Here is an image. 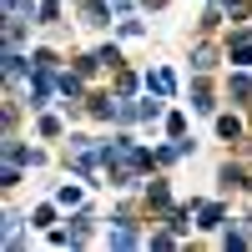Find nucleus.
I'll return each mask as SVG.
<instances>
[{
    "instance_id": "1",
    "label": "nucleus",
    "mask_w": 252,
    "mask_h": 252,
    "mask_svg": "<svg viewBox=\"0 0 252 252\" xmlns=\"http://www.w3.org/2000/svg\"><path fill=\"white\" fill-rule=\"evenodd\" d=\"M146 227H152V217L141 207H106L101 247L106 252H146Z\"/></svg>"
},
{
    "instance_id": "2",
    "label": "nucleus",
    "mask_w": 252,
    "mask_h": 252,
    "mask_svg": "<svg viewBox=\"0 0 252 252\" xmlns=\"http://www.w3.org/2000/svg\"><path fill=\"white\" fill-rule=\"evenodd\" d=\"M212 192H222V197H237V202H252V161H247L242 152H222V157H217Z\"/></svg>"
},
{
    "instance_id": "3",
    "label": "nucleus",
    "mask_w": 252,
    "mask_h": 252,
    "mask_svg": "<svg viewBox=\"0 0 252 252\" xmlns=\"http://www.w3.org/2000/svg\"><path fill=\"white\" fill-rule=\"evenodd\" d=\"M222 71H227L222 35H192L187 40V76H222Z\"/></svg>"
},
{
    "instance_id": "4",
    "label": "nucleus",
    "mask_w": 252,
    "mask_h": 252,
    "mask_svg": "<svg viewBox=\"0 0 252 252\" xmlns=\"http://www.w3.org/2000/svg\"><path fill=\"white\" fill-rule=\"evenodd\" d=\"M182 101L192 106V116H197V121H212V116L227 106V96H222V76H187Z\"/></svg>"
},
{
    "instance_id": "5",
    "label": "nucleus",
    "mask_w": 252,
    "mask_h": 252,
    "mask_svg": "<svg viewBox=\"0 0 252 252\" xmlns=\"http://www.w3.org/2000/svg\"><path fill=\"white\" fill-rule=\"evenodd\" d=\"M66 227H71V237H76V252H86V247H101V227H106V207H101L96 197L91 202H81L66 212Z\"/></svg>"
},
{
    "instance_id": "6",
    "label": "nucleus",
    "mask_w": 252,
    "mask_h": 252,
    "mask_svg": "<svg viewBox=\"0 0 252 252\" xmlns=\"http://www.w3.org/2000/svg\"><path fill=\"white\" fill-rule=\"evenodd\" d=\"M177 202H182V197H177V177H172V172H152V177L141 182V207H146V217H152V222H161Z\"/></svg>"
},
{
    "instance_id": "7",
    "label": "nucleus",
    "mask_w": 252,
    "mask_h": 252,
    "mask_svg": "<svg viewBox=\"0 0 252 252\" xmlns=\"http://www.w3.org/2000/svg\"><path fill=\"white\" fill-rule=\"evenodd\" d=\"M237 217V197H222V192H207L197 202V237H217L227 222Z\"/></svg>"
},
{
    "instance_id": "8",
    "label": "nucleus",
    "mask_w": 252,
    "mask_h": 252,
    "mask_svg": "<svg viewBox=\"0 0 252 252\" xmlns=\"http://www.w3.org/2000/svg\"><path fill=\"white\" fill-rule=\"evenodd\" d=\"M71 26L111 35L116 31V5H111V0H71Z\"/></svg>"
},
{
    "instance_id": "9",
    "label": "nucleus",
    "mask_w": 252,
    "mask_h": 252,
    "mask_svg": "<svg viewBox=\"0 0 252 252\" xmlns=\"http://www.w3.org/2000/svg\"><path fill=\"white\" fill-rule=\"evenodd\" d=\"M207 126H212V141L222 146V152H227V146H242V141L252 136V116H247V111H237V106H222Z\"/></svg>"
},
{
    "instance_id": "10",
    "label": "nucleus",
    "mask_w": 252,
    "mask_h": 252,
    "mask_svg": "<svg viewBox=\"0 0 252 252\" xmlns=\"http://www.w3.org/2000/svg\"><path fill=\"white\" fill-rule=\"evenodd\" d=\"M20 96H26L31 116H35V111H51L56 101H61V91H56V71H31L26 81H20Z\"/></svg>"
},
{
    "instance_id": "11",
    "label": "nucleus",
    "mask_w": 252,
    "mask_h": 252,
    "mask_svg": "<svg viewBox=\"0 0 252 252\" xmlns=\"http://www.w3.org/2000/svg\"><path fill=\"white\" fill-rule=\"evenodd\" d=\"M141 71H146V91H152V96L182 101V91H187V76H182L177 66H166V61H152V66H141Z\"/></svg>"
},
{
    "instance_id": "12",
    "label": "nucleus",
    "mask_w": 252,
    "mask_h": 252,
    "mask_svg": "<svg viewBox=\"0 0 252 252\" xmlns=\"http://www.w3.org/2000/svg\"><path fill=\"white\" fill-rule=\"evenodd\" d=\"M71 126H76V121H71L66 111H61V106H51V111H35V116H31V136H35V141L61 146V141L71 136Z\"/></svg>"
},
{
    "instance_id": "13",
    "label": "nucleus",
    "mask_w": 252,
    "mask_h": 252,
    "mask_svg": "<svg viewBox=\"0 0 252 252\" xmlns=\"http://www.w3.org/2000/svg\"><path fill=\"white\" fill-rule=\"evenodd\" d=\"M86 121L91 126H116V91H111V81H101V86H91V96H86Z\"/></svg>"
},
{
    "instance_id": "14",
    "label": "nucleus",
    "mask_w": 252,
    "mask_h": 252,
    "mask_svg": "<svg viewBox=\"0 0 252 252\" xmlns=\"http://www.w3.org/2000/svg\"><path fill=\"white\" fill-rule=\"evenodd\" d=\"M222 96H227V106H237V111L252 116V71L227 66V71H222Z\"/></svg>"
},
{
    "instance_id": "15",
    "label": "nucleus",
    "mask_w": 252,
    "mask_h": 252,
    "mask_svg": "<svg viewBox=\"0 0 252 252\" xmlns=\"http://www.w3.org/2000/svg\"><path fill=\"white\" fill-rule=\"evenodd\" d=\"M31 71H35L31 46H0V76H5V86H20Z\"/></svg>"
},
{
    "instance_id": "16",
    "label": "nucleus",
    "mask_w": 252,
    "mask_h": 252,
    "mask_svg": "<svg viewBox=\"0 0 252 252\" xmlns=\"http://www.w3.org/2000/svg\"><path fill=\"white\" fill-rule=\"evenodd\" d=\"M222 46H227V66L252 71V26H227L222 31Z\"/></svg>"
},
{
    "instance_id": "17",
    "label": "nucleus",
    "mask_w": 252,
    "mask_h": 252,
    "mask_svg": "<svg viewBox=\"0 0 252 252\" xmlns=\"http://www.w3.org/2000/svg\"><path fill=\"white\" fill-rule=\"evenodd\" d=\"M35 20H20V15H0V46H35Z\"/></svg>"
},
{
    "instance_id": "18",
    "label": "nucleus",
    "mask_w": 252,
    "mask_h": 252,
    "mask_svg": "<svg viewBox=\"0 0 252 252\" xmlns=\"http://www.w3.org/2000/svg\"><path fill=\"white\" fill-rule=\"evenodd\" d=\"M111 35H121L126 46H136V40H152V15H141V10L116 15V31H111Z\"/></svg>"
},
{
    "instance_id": "19",
    "label": "nucleus",
    "mask_w": 252,
    "mask_h": 252,
    "mask_svg": "<svg viewBox=\"0 0 252 252\" xmlns=\"http://www.w3.org/2000/svg\"><path fill=\"white\" fill-rule=\"evenodd\" d=\"M192 106H187V101H172V106H166V116H161V136H172V141H182V136H192Z\"/></svg>"
},
{
    "instance_id": "20",
    "label": "nucleus",
    "mask_w": 252,
    "mask_h": 252,
    "mask_svg": "<svg viewBox=\"0 0 252 252\" xmlns=\"http://www.w3.org/2000/svg\"><path fill=\"white\" fill-rule=\"evenodd\" d=\"M232 20H227V10L217 5V0H202V10H197V26H192V35H222Z\"/></svg>"
},
{
    "instance_id": "21",
    "label": "nucleus",
    "mask_w": 252,
    "mask_h": 252,
    "mask_svg": "<svg viewBox=\"0 0 252 252\" xmlns=\"http://www.w3.org/2000/svg\"><path fill=\"white\" fill-rule=\"evenodd\" d=\"M71 66H76L81 76H86L91 86H101V81H106V66H101V56H96V46H76V51H71Z\"/></svg>"
},
{
    "instance_id": "22",
    "label": "nucleus",
    "mask_w": 252,
    "mask_h": 252,
    "mask_svg": "<svg viewBox=\"0 0 252 252\" xmlns=\"http://www.w3.org/2000/svg\"><path fill=\"white\" fill-rule=\"evenodd\" d=\"M111 91H116V96H141V91H146V71L126 61L121 71H111Z\"/></svg>"
},
{
    "instance_id": "23",
    "label": "nucleus",
    "mask_w": 252,
    "mask_h": 252,
    "mask_svg": "<svg viewBox=\"0 0 252 252\" xmlns=\"http://www.w3.org/2000/svg\"><path fill=\"white\" fill-rule=\"evenodd\" d=\"M96 56H101V66H106V81H111V71H121V66H126V40H121V35H101V40H96Z\"/></svg>"
},
{
    "instance_id": "24",
    "label": "nucleus",
    "mask_w": 252,
    "mask_h": 252,
    "mask_svg": "<svg viewBox=\"0 0 252 252\" xmlns=\"http://www.w3.org/2000/svg\"><path fill=\"white\" fill-rule=\"evenodd\" d=\"M146 252H187V242L166 222H152V227H146Z\"/></svg>"
},
{
    "instance_id": "25",
    "label": "nucleus",
    "mask_w": 252,
    "mask_h": 252,
    "mask_svg": "<svg viewBox=\"0 0 252 252\" xmlns=\"http://www.w3.org/2000/svg\"><path fill=\"white\" fill-rule=\"evenodd\" d=\"M212 242H217V252H252V237L242 232V222H237V217L227 222V227H222V232H217Z\"/></svg>"
},
{
    "instance_id": "26",
    "label": "nucleus",
    "mask_w": 252,
    "mask_h": 252,
    "mask_svg": "<svg viewBox=\"0 0 252 252\" xmlns=\"http://www.w3.org/2000/svg\"><path fill=\"white\" fill-rule=\"evenodd\" d=\"M31 177H35L31 166H20V161H0V192H5V197H15Z\"/></svg>"
},
{
    "instance_id": "27",
    "label": "nucleus",
    "mask_w": 252,
    "mask_h": 252,
    "mask_svg": "<svg viewBox=\"0 0 252 252\" xmlns=\"http://www.w3.org/2000/svg\"><path fill=\"white\" fill-rule=\"evenodd\" d=\"M40 242L56 247V252H76V237H71V227H66V222H56L51 232H40Z\"/></svg>"
},
{
    "instance_id": "28",
    "label": "nucleus",
    "mask_w": 252,
    "mask_h": 252,
    "mask_svg": "<svg viewBox=\"0 0 252 252\" xmlns=\"http://www.w3.org/2000/svg\"><path fill=\"white\" fill-rule=\"evenodd\" d=\"M217 5L227 10L232 26H252V0H217Z\"/></svg>"
},
{
    "instance_id": "29",
    "label": "nucleus",
    "mask_w": 252,
    "mask_h": 252,
    "mask_svg": "<svg viewBox=\"0 0 252 252\" xmlns=\"http://www.w3.org/2000/svg\"><path fill=\"white\" fill-rule=\"evenodd\" d=\"M177 146H182V157H187V161H197V157H202V141H197V131H192V136H182Z\"/></svg>"
},
{
    "instance_id": "30",
    "label": "nucleus",
    "mask_w": 252,
    "mask_h": 252,
    "mask_svg": "<svg viewBox=\"0 0 252 252\" xmlns=\"http://www.w3.org/2000/svg\"><path fill=\"white\" fill-rule=\"evenodd\" d=\"M172 5H177V0H141L136 10H141V15H161V10H172Z\"/></svg>"
},
{
    "instance_id": "31",
    "label": "nucleus",
    "mask_w": 252,
    "mask_h": 252,
    "mask_svg": "<svg viewBox=\"0 0 252 252\" xmlns=\"http://www.w3.org/2000/svg\"><path fill=\"white\" fill-rule=\"evenodd\" d=\"M237 222H242V232L252 237V202H247V207H237Z\"/></svg>"
}]
</instances>
